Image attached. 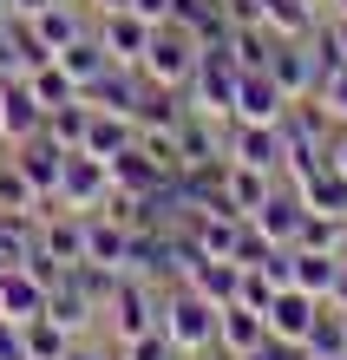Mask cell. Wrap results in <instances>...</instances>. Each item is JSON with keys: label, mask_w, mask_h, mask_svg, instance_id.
Returning a JSON list of instances; mask_svg holds the SVG:
<instances>
[{"label": "cell", "mask_w": 347, "mask_h": 360, "mask_svg": "<svg viewBox=\"0 0 347 360\" xmlns=\"http://www.w3.org/2000/svg\"><path fill=\"white\" fill-rule=\"evenodd\" d=\"M39 7H53V0H0V13H7V20H33Z\"/></svg>", "instance_id": "obj_37"}, {"label": "cell", "mask_w": 347, "mask_h": 360, "mask_svg": "<svg viewBox=\"0 0 347 360\" xmlns=\"http://www.w3.org/2000/svg\"><path fill=\"white\" fill-rule=\"evenodd\" d=\"M66 360H112V347H92V341H85V334H79V341H72V354Z\"/></svg>", "instance_id": "obj_38"}, {"label": "cell", "mask_w": 347, "mask_h": 360, "mask_svg": "<svg viewBox=\"0 0 347 360\" xmlns=\"http://www.w3.org/2000/svg\"><path fill=\"white\" fill-rule=\"evenodd\" d=\"M27 86H33V98L46 105V112H59V105H72V98H79V86L66 79V66H59V59H39V66L27 72Z\"/></svg>", "instance_id": "obj_28"}, {"label": "cell", "mask_w": 347, "mask_h": 360, "mask_svg": "<svg viewBox=\"0 0 347 360\" xmlns=\"http://www.w3.org/2000/svg\"><path fill=\"white\" fill-rule=\"evenodd\" d=\"M46 275H39V269H27V262H13L7 275H0V314H7V321H20V328H27V321H39V314H46Z\"/></svg>", "instance_id": "obj_13"}, {"label": "cell", "mask_w": 347, "mask_h": 360, "mask_svg": "<svg viewBox=\"0 0 347 360\" xmlns=\"http://www.w3.org/2000/svg\"><path fill=\"white\" fill-rule=\"evenodd\" d=\"M223 360H229V354H223Z\"/></svg>", "instance_id": "obj_45"}, {"label": "cell", "mask_w": 347, "mask_h": 360, "mask_svg": "<svg viewBox=\"0 0 347 360\" xmlns=\"http://www.w3.org/2000/svg\"><path fill=\"white\" fill-rule=\"evenodd\" d=\"M125 360H177V347H170V334L164 328H151V334H132V341H118Z\"/></svg>", "instance_id": "obj_31"}, {"label": "cell", "mask_w": 347, "mask_h": 360, "mask_svg": "<svg viewBox=\"0 0 347 360\" xmlns=\"http://www.w3.org/2000/svg\"><path fill=\"white\" fill-rule=\"evenodd\" d=\"M263 27L275 39H308L321 27V0H263Z\"/></svg>", "instance_id": "obj_23"}, {"label": "cell", "mask_w": 347, "mask_h": 360, "mask_svg": "<svg viewBox=\"0 0 347 360\" xmlns=\"http://www.w3.org/2000/svg\"><path fill=\"white\" fill-rule=\"evenodd\" d=\"M105 197H112V164L92 158V151H66V171H59L53 203L59 210H79V217H99Z\"/></svg>", "instance_id": "obj_4"}, {"label": "cell", "mask_w": 347, "mask_h": 360, "mask_svg": "<svg viewBox=\"0 0 347 360\" xmlns=\"http://www.w3.org/2000/svg\"><path fill=\"white\" fill-rule=\"evenodd\" d=\"M289 262H295L289 288H308V295H321V302H328V288H334V269H341V256H328V249H289Z\"/></svg>", "instance_id": "obj_25"}, {"label": "cell", "mask_w": 347, "mask_h": 360, "mask_svg": "<svg viewBox=\"0 0 347 360\" xmlns=\"http://www.w3.org/2000/svg\"><path fill=\"white\" fill-rule=\"evenodd\" d=\"M158 328L170 334V347H177V354H216V302H203V295L184 288V282L164 288Z\"/></svg>", "instance_id": "obj_1"}, {"label": "cell", "mask_w": 347, "mask_h": 360, "mask_svg": "<svg viewBox=\"0 0 347 360\" xmlns=\"http://www.w3.org/2000/svg\"><path fill=\"white\" fill-rule=\"evenodd\" d=\"M151 20L138 13V7H125V13H99V46L112 53V66H138L144 59V46H151Z\"/></svg>", "instance_id": "obj_12"}, {"label": "cell", "mask_w": 347, "mask_h": 360, "mask_svg": "<svg viewBox=\"0 0 347 360\" xmlns=\"http://www.w3.org/2000/svg\"><path fill=\"white\" fill-rule=\"evenodd\" d=\"M289 92L275 86V72L269 66H255L236 79V105H229V124H282V112H289Z\"/></svg>", "instance_id": "obj_8"}, {"label": "cell", "mask_w": 347, "mask_h": 360, "mask_svg": "<svg viewBox=\"0 0 347 360\" xmlns=\"http://www.w3.org/2000/svg\"><path fill=\"white\" fill-rule=\"evenodd\" d=\"M275 184H282L275 171H255V164H236V158L223 164V203L243 210V217H255V210L275 197Z\"/></svg>", "instance_id": "obj_19"}, {"label": "cell", "mask_w": 347, "mask_h": 360, "mask_svg": "<svg viewBox=\"0 0 347 360\" xmlns=\"http://www.w3.org/2000/svg\"><path fill=\"white\" fill-rule=\"evenodd\" d=\"M85 7H92V13H125L132 0H85Z\"/></svg>", "instance_id": "obj_40"}, {"label": "cell", "mask_w": 347, "mask_h": 360, "mask_svg": "<svg viewBox=\"0 0 347 360\" xmlns=\"http://www.w3.org/2000/svg\"><path fill=\"white\" fill-rule=\"evenodd\" d=\"M20 334H27V360H66V354H72V341H79V334H66V328L53 321V314L27 321Z\"/></svg>", "instance_id": "obj_29"}, {"label": "cell", "mask_w": 347, "mask_h": 360, "mask_svg": "<svg viewBox=\"0 0 347 360\" xmlns=\"http://www.w3.org/2000/svg\"><path fill=\"white\" fill-rule=\"evenodd\" d=\"M197 59H203V46L190 39L177 20H164L158 33H151V46H144V59H138V72L151 79L158 92H190V79H197Z\"/></svg>", "instance_id": "obj_2"}, {"label": "cell", "mask_w": 347, "mask_h": 360, "mask_svg": "<svg viewBox=\"0 0 347 360\" xmlns=\"http://www.w3.org/2000/svg\"><path fill=\"white\" fill-rule=\"evenodd\" d=\"M112 360H125V347H118V341H112Z\"/></svg>", "instance_id": "obj_42"}, {"label": "cell", "mask_w": 347, "mask_h": 360, "mask_svg": "<svg viewBox=\"0 0 347 360\" xmlns=\"http://www.w3.org/2000/svg\"><path fill=\"white\" fill-rule=\"evenodd\" d=\"M0 275H7V262H0Z\"/></svg>", "instance_id": "obj_44"}, {"label": "cell", "mask_w": 347, "mask_h": 360, "mask_svg": "<svg viewBox=\"0 0 347 360\" xmlns=\"http://www.w3.org/2000/svg\"><path fill=\"white\" fill-rule=\"evenodd\" d=\"M236 282H243V262H216V256H197L190 262V275H184V288H197L203 302H236Z\"/></svg>", "instance_id": "obj_24"}, {"label": "cell", "mask_w": 347, "mask_h": 360, "mask_svg": "<svg viewBox=\"0 0 347 360\" xmlns=\"http://www.w3.org/2000/svg\"><path fill=\"white\" fill-rule=\"evenodd\" d=\"M347 347V314L334 308V302H321V321H315V334H308V360H328V354H341Z\"/></svg>", "instance_id": "obj_30"}, {"label": "cell", "mask_w": 347, "mask_h": 360, "mask_svg": "<svg viewBox=\"0 0 347 360\" xmlns=\"http://www.w3.org/2000/svg\"><path fill=\"white\" fill-rule=\"evenodd\" d=\"M301 217H308V203H301V197H295V184L282 177V184H275V197H269L263 210H255L249 223L263 229V236H269L275 249H289V243H295V229H301Z\"/></svg>", "instance_id": "obj_18"}, {"label": "cell", "mask_w": 347, "mask_h": 360, "mask_svg": "<svg viewBox=\"0 0 347 360\" xmlns=\"http://www.w3.org/2000/svg\"><path fill=\"white\" fill-rule=\"evenodd\" d=\"M328 164L347 177V124H334V138H328Z\"/></svg>", "instance_id": "obj_35"}, {"label": "cell", "mask_w": 347, "mask_h": 360, "mask_svg": "<svg viewBox=\"0 0 347 360\" xmlns=\"http://www.w3.org/2000/svg\"><path fill=\"white\" fill-rule=\"evenodd\" d=\"M13 164H20V177H27L39 197L53 203V190H59V171H66V151L39 131V138H27V144H13Z\"/></svg>", "instance_id": "obj_17"}, {"label": "cell", "mask_w": 347, "mask_h": 360, "mask_svg": "<svg viewBox=\"0 0 347 360\" xmlns=\"http://www.w3.org/2000/svg\"><path fill=\"white\" fill-rule=\"evenodd\" d=\"M328 360H347V347H341V354H328Z\"/></svg>", "instance_id": "obj_43"}, {"label": "cell", "mask_w": 347, "mask_h": 360, "mask_svg": "<svg viewBox=\"0 0 347 360\" xmlns=\"http://www.w3.org/2000/svg\"><path fill=\"white\" fill-rule=\"evenodd\" d=\"M164 177H177V171H164V164L151 158L144 144H132V151H118V158H112V184H118V190H132V197H151Z\"/></svg>", "instance_id": "obj_22"}, {"label": "cell", "mask_w": 347, "mask_h": 360, "mask_svg": "<svg viewBox=\"0 0 347 360\" xmlns=\"http://www.w3.org/2000/svg\"><path fill=\"white\" fill-rule=\"evenodd\" d=\"M249 360H308V347H301V341H282V334H269V341L255 347Z\"/></svg>", "instance_id": "obj_33"}, {"label": "cell", "mask_w": 347, "mask_h": 360, "mask_svg": "<svg viewBox=\"0 0 347 360\" xmlns=\"http://www.w3.org/2000/svg\"><path fill=\"white\" fill-rule=\"evenodd\" d=\"M236 302L243 308H255V314H269V302H275V282L263 269H243V282H236Z\"/></svg>", "instance_id": "obj_32"}, {"label": "cell", "mask_w": 347, "mask_h": 360, "mask_svg": "<svg viewBox=\"0 0 347 360\" xmlns=\"http://www.w3.org/2000/svg\"><path fill=\"white\" fill-rule=\"evenodd\" d=\"M53 59H59V66H66V79H72V86H79V92H85V86H92V79H99L105 66H112V53H105V46H99V27H92V33H85V39H72V46H66V53H53Z\"/></svg>", "instance_id": "obj_26"}, {"label": "cell", "mask_w": 347, "mask_h": 360, "mask_svg": "<svg viewBox=\"0 0 347 360\" xmlns=\"http://www.w3.org/2000/svg\"><path fill=\"white\" fill-rule=\"evenodd\" d=\"M132 7L151 20V27H164V20H170V7H177V0H132Z\"/></svg>", "instance_id": "obj_36"}, {"label": "cell", "mask_w": 347, "mask_h": 360, "mask_svg": "<svg viewBox=\"0 0 347 360\" xmlns=\"http://www.w3.org/2000/svg\"><path fill=\"white\" fill-rule=\"evenodd\" d=\"M269 72H275V86L289 92V98H315L321 92V72H328V59H321V39H275V53H269Z\"/></svg>", "instance_id": "obj_6"}, {"label": "cell", "mask_w": 347, "mask_h": 360, "mask_svg": "<svg viewBox=\"0 0 347 360\" xmlns=\"http://www.w3.org/2000/svg\"><path fill=\"white\" fill-rule=\"evenodd\" d=\"M132 144H138V118H118V112H99V105H92V124H85L79 151H92V158L112 164L118 151H132Z\"/></svg>", "instance_id": "obj_21"}, {"label": "cell", "mask_w": 347, "mask_h": 360, "mask_svg": "<svg viewBox=\"0 0 347 360\" xmlns=\"http://www.w3.org/2000/svg\"><path fill=\"white\" fill-rule=\"evenodd\" d=\"M27 27H33L39 46H46V59H53V53H66L72 39H85L99 20H85V0H53V7H39V13L27 20Z\"/></svg>", "instance_id": "obj_10"}, {"label": "cell", "mask_w": 347, "mask_h": 360, "mask_svg": "<svg viewBox=\"0 0 347 360\" xmlns=\"http://www.w3.org/2000/svg\"><path fill=\"white\" fill-rule=\"evenodd\" d=\"M289 184H295V197L308 203V210H321V217H347V177L334 171L328 158L308 164V171H295Z\"/></svg>", "instance_id": "obj_16"}, {"label": "cell", "mask_w": 347, "mask_h": 360, "mask_svg": "<svg viewBox=\"0 0 347 360\" xmlns=\"http://www.w3.org/2000/svg\"><path fill=\"white\" fill-rule=\"evenodd\" d=\"M328 302L347 314V256H341V269H334V288H328Z\"/></svg>", "instance_id": "obj_39"}, {"label": "cell", "mask_w": 347, "mask_h": 360, "mask_svg": "<svg viewBox=\"0 0 347 360\" xmlns=\"http://www.w3.org/2000/svg\"><path fill=\"white\" fill-rule=\"evenodd\" d=\"M263 341H269V314H255V308H243V302H223V308H216V354L249 360Z\"/></svg>", "instance_id": "obj_11"}, {"label": "cell", "mask_w": 347, "mask_h": 360, "mask_svg": "<svg viewBox=\"0 0 347 360\" xmlns=\"http://www.w3.org/2000/svg\"><path fill=\"white\" fill-rule=\"evenodd\" d=\"M46 131V105L33 98L27 79H7L0 86V151H13V144H27Z\"/></svg>", "instance_id": "obj_9"}, {"label": "cell", "mask_w": 347, "mask_h": 360, "mask_svg": "<svg viewBox=\"0 0 347 360\" xmlns=\"http://www.w3.org/2000/svg\"><path fill=\"white\" fill-rule=\"evenodd\" d=\"M85 124H92V98H72V105H59V112H46V138L59 144V151H79L85 144Z\"/></svg>", "instance_id": "obj_27"}, {"label": "cell", "mask_w": 347, "mask_h": 360, "mask_svg": "<svg viewBox=\"0 0 347 360\" xmlns=\"http://www.w3.org/2000/svg\"><path fill=\"white\" fill-rule=\"evenodd\" d=\"M0 360H27V334H20V321H7V314H0Z\"/></svg>", "instance_id": "obj_34"}, {"label": "cell", "mask_w": 347, "mask_h": 360, "mask_svg": "<svg viewBox=\"0 0 347 360\" xmlns=\"http://www.w3.org/2000/svg\"><path fill=\"white\" fill-rule=\"evenodd\" d=\"M85 243H92V217L46 203V217H39V256L59 262V269H79L85 262Z\"/></svg>", "instance_id": "obj_7"}, {"label": "cell", "mask_w": 347, "mask_h": 360, "mask_svg": "<svg viewBox=\"0 0 347 360\" xmlns=\"http://www.w3.org/2000/svg\"><path fill=\"white\" fill-rule=\"evenodd\" d=\"M229 158L282 177V158H289V144H282V124H229Z\"/></svg>", "instance_id": "obj_15"}, {"label": "cell", "mask_w": 347, "mask_h": 360, "mask_svg": "<svg viewBox=\"0 0 347 360\" xmlns=\"http://www.w3.org/2000/svg\"><path fill=\"white\" fill-rule=\"evenodd\" d=\"M315 321H321V295H308V288H275V302H269V334L308 347Z\"/></svg>", "instance_id": "obj_14"}, {"label": "cell", "mask_w": 347, "mask_h": 360, "mask_svg": "<svg viewBox=\"0 0 347 360\" xmlns=\"http://www.w3.org/2000/svg\"><path fill=\"white\" fill-rule=\"evenodd\" d=\"M39 59H46V46L33 39V27L27 20H7V27H0V86H7V79H27Z\"/></svg>", "instance_id": "obj_20"}, {"label": "cell", "mask_w": 347, "mask_h": 360, "mask_svg": "<svg viewBox=\"0 0 347 360\" xmlns=\"http://www.w3.org/2000/svg\"><path fill=\"white\" fill-rule=\"evenodd\" d=\"M236 79H243V66H236V59H229L223 46H203V59H197V79H190L184 105H190V112H203V118H216V124H229Z\"/></svg>", "instance_id": "obj_3"}, {"label": "cell", "mask_w": 347, "mask_h": 360, "mask_svg": "<svg viewBox=\"0 0 347 360\" xmlns=\"http://www.w3.org/2000/svg\"><path fill=\"white\" fill-rule=\"evenodd\" d=\"M158 308H164V288L151 282V275H118L112 302H105V314H112V334H118V341L151 334V328H158Z\"/></svg>", "instance_id": "obj_5"}, {"label": "cell", "mask_w": 347, "mask_h": 360, "mask_svg": "<svg viewBox=\"0 0 347 360\" xmlns=\"http://www.w3.org/2000/svg\"><path fill=\"white\" fill-rule=\"evenodd\" d=\"M328 13H347V0H328Z\"/></svg>", "instance_id": "obj_41"}]
</instances>
